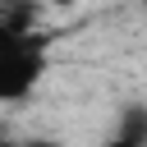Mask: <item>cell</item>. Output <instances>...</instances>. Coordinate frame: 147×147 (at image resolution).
I'll list each match as a JSON object with an SVG mask.
<instances>
[{"mask_svg":"<svg viewBox=\"0 0 147 147\" xmlns=\"http://www.w3.org/2000/svg\"><path fill=\"white\" fill-rule=\"evenodd\" d=\"M46 74V37H0V101H23Z\"/></svg>","mask_w":147,"mask_h":147,"instance_id":"obj_1","label":"cell"},{"mask_svg":"<svg viewBox=\"0 0 147 147\" xmlns=\"http://www.w3.org/2000/svg\"><path fill=\"white\" fill-rule=\"evenodd\" d=\"M9 147H64V142H55V138H23V142H9Z\"/></svg>","mask_w":147,"mask_h":147,"instance_id":"obj_3","label":"cell"},{"mask_svg":"<svg viewBox=\"0 0 147 147\" xmlns=\"http://www.w3.org/2000/svg\"><path fill=\"white\" fill-rule=\"evenodd\" d=\"M106 147H147V106H138V101L124 106L110 138H106Z\"/></svg>","mask_w":147,"mask_h":147,"instance_id":"obj_2","label":"cell"}]
</instances>
